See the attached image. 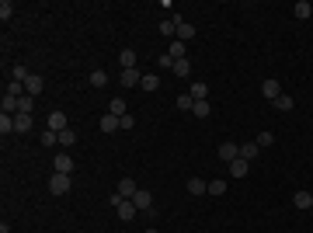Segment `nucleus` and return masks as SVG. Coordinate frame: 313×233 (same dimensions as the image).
<instances>
[{"label":"nucleus","instance_id":"5","mask_svg":"<svg viewBox=\"0 0 313 233\" xmlns=\"http://www.w3.org/2000/svg\"><path fill=\"white\" fill-rule=\"evenodd\" d=\"M46 129H52V132H63V129H70V118H66L63 112H52V115L46 118Z\"/></svg>","mask_w":313,"mask_h":233},{"label":"nucleus","instance_id":"4","mask_svg":"<svg viewBox=\"0 0 313 233\" xmlns=\"http://www.w3.org/2000/svg\"><path fill=\"white\" fill-rule=\"evenodd\" d=\"M132 206H136V209H143L146 216H154V212H156V206H154V195H150L146 188H140V192L132 195Z\"/></svg>","mask_w":313,"mask_h":233},{"label":"nucleus","instance_id":"16","mask_svg":"<svg viewBox=\"0 0 313 233\" xmlns=\"http://www.w3.org/2000/svg\"><path fill=\"white\" fill-rule=\"evenodd\" d=\"M209 192V181H202V178H188V195H206Z\"/></svg>","mask_w":313,"mask_h":233},{"label":"nucleus","instance_id":"14","mask_svg":"<svg viewBox=\"0 0 313 233\" xmlns=\"http://www.w3.org/2000/svg\"><path fill=\"white\" fill-rule=\"evenodd\" d=\"M174 38H178V42H188V38H195V24L181 21V24H178V32H174Z\"/></svg>","mask_w":313,"mask_h":233},{"label":"nucleus","instance_id":"29","mask_svg":"<svg viewBox=\"0 0 313 233\" xmlns=\"http://www.w3.org/2000/svg\"><path fill=\"white\" fill-rule=\"evenodd\" d=\"M32 108H35V98H32V94H24V98L18 101V115H32Z\"/></svg>","mask_w":313,"mask_h":233},{"label":"nucleus","instance_id":"9","mask_svg":"<svg viewBox=\"0 0 313 233\" xmlns=\"http://www.w3.org/2000/svg\"><path fill=\"white\" fill-rule=\"evenodd\" d=\"M261 94H264L268 101H275V98L282 94V84H278V80H264V84H261Z\"/></svg>","mask_w":313,"mask_h":233},{"label":"nucleus","instance_id":"24","mask_svg":"<svg viewBox=\"0 0 313 233\" xmlns=\"http://www.w3.org/2000/svg\"><path fill=\"white\" fill-rule=\"evenodd\" d=\"M192 115H195V118H209V115H212V104H209V101H195Z\"/></svg>","mask_w":313,"mask_h":233},{"label":"nucleus","instance_id":"23","mask_svg":"<svg viewBox=\"0 0 313 233\" xmlns=\"http://www.w3.org/2000/svg\"><path fill=\"white\" fill-rule=\"evenodd\" d=\"M272 104H275V108H278V112H292V108H296V101H292V98H289V94H278V98H275V101H272Z\"/></svg>","mask_w":313,"mask_h":233},{"label":"nucleus","instance_id":"30","mask_svg":"<svg viewBox=\"0 0 313 233\" xmlns=\"http://www.w3.org/2000/svg\"><path fill=\"white\" fill-rule=\"evenodd\" d=\"M10 77H14V80H21V84H24V80L32 77V74H28V66H24V63H14V66H10Z\"/></svg>","mask_w":313,"mask_h":233},{"label":"nucleus","instance_id":"35","mask_svg":"<svg viewBox=\"0 0 313 233\" xmlns=\"http://www.w3.org/2000/svg\"><path fill=\"white\" fill-rule=\"evenodd\" d=\"M223 192H226V181H223V178L209 181V195H223Z\"/></svg>","mask_w":313,"mask_h":233},{"label":"nucleus","instance_id":"8","mask_svg":"<svg viewBox=\"0 0 313 233\" xmlns=\"http://www.w3.org/2000/svg\"><path fill=\"white\" fill-rule=\"evenodd\" d=\"M216 154H220V160H226V164H234L236 156H240V146H236V143H223V146H220Z\"/></svg>","mask_w":313,"mask_h":233},{"label":"nucleus","instance_id":"12","mask_svg":"<svg viewBox=\"0 0 313 233\" xmlns=\"http://www.w3.org/2000/svg\"><path fill=\"white\" fill-rule=\"evenodd\" d=\"M292 14H296L300 21H306V18L313 14V4L310 0H296V4H292Z\"/></svg>","mask_w":313,"mask_h":233},{"label":"nucleus","instance_id":"10","mask_svg":"<svg viewBox=\"0 0 313 233\" xmlns=\"http://www.w3.org/2000/svg\"><path fill=\"white\" fill-rule=\"evenodd\" d=\"M32 129H35L32 115H14V132H32Z\"/></svg>","mask_w":313,"mask_h":233},{"label":"nucleus","instance_id":"32","mask_svg":"<svg viewBox=\"0 0 313 233\" xmlns=\"http://www.w3.org/2000/svg\"><path fill=\"white\" fill-rule=\"evenodd\" d=\"M14 132V115H0V136H10Z\"/></svg>","mask_w":313,"mask_h":233},{"label":"nucleus","instance_id":"28","mask_svg":"<svg viewBox=\"0 0 313 233\" xmlns=\"http://www.w3.org/2000/svg\"><path fill=\"white\" fill-rule=\"evenodd\" d=\"M192 74V60H174V77H188Z\"/></svg>","mask_w":313,"mask_h":233},{"label":"nucleus","instance_id":"27","mask_svg":"<svg viewBox=\"0 0 313 233\" xmlns=\"http://www.w3.org/2000/svg\"><path fill=\"white\" fill-rule=\"evenodd\" d=\"M90 87H98V90L108 87V74L104 70H90Z\"/></svg>","mask_w":313,"mask_h":233},{"label":"nucleus","instance_id":"26","mask_svg":"<svg viewBox=\"0 0 313 233\" xmlns=\"http://www.w3.org/2000/svg\"><path fill=\"white\" fill-rule=\"evenodd\" d=\"M140 87H143V94H146V90H156V87H160V77H156V74H143Z\"/></svg>","mask_w":313,"mask_h":233},{"label":"nucleus","instance_id":"21","mask_svg":"<svg viewBox=\"0 0 313 233\" xmlns=\"http://www.w3.org/2000/svg\"><path fill=\"white\" fill-rule=\"evenodd\" d=\"M258 154H261V146H258V143H244V146H240V156H244L247 164H250V160H258Z\"/></svg>","mask_w":313,"mask_h":233},{"label":"nucleus","instance_id":"20","mask_svg":"<svg viewBox=\"0 0 313 233\" xmlns=\"http://www.w3.org/2000/svg\"><path fill=\"white\" fill-rule=\"evenodd\" d=\"M38 143H42V146H60V132L42 129V132H38Z\"/></svg>","mask_w":313,"mask_h":233},{"label":"nucleus","instance_id":"11","mask_svg":"<svg viewBox=\"0 0 313 233\" xmlns=\"http://www.w3.org/2000/svg\"><path fill=\"white\" fill-rule=\"evenodd\" d=\"M98 129H101V132H115V129H118V115H112V112L101 115V118H98Z\"/></svg>","mask_w":313,"mask_h":233},{"label":"nucleus","instance_id":"18","mask_svg":"<svg viewBox=\"0 0 313 233\" xmlns=\"http://www.w3.org/2000/svg\"><path fill=\"white\" fill-rule=\"evenodd\" d=\"M118 63H122V70H136V52L132 49H122L118 52Z\"/></svg>","mask_w":313,"mask_h":233},{"label":"nucleus","instance_id":"6","mask_svg":"<svg viewBox=\"0 0 313 233\" xmlns=\"http://www.w3.org/2000/svg\"><path fill=\"white\" fill-rule=\"evenodd\" d=\"M136 192H140V184H136L132 178H118V192H115V195H122V198H132Z\"/></svg>","mask_w":313,"mask_h":233},{"label":"nucleus","instance_id":"22","mask_svg":"<svg viewBox=\"0 0 313 233\" xmlns=\"http://www.w3.org/2000/svg\"><path fill=\"white\" fill-rule=\"evenodd\" d=\"M143 80V74L140 70H122V87H136Z\"/></svg>","mask_w":313,"mask_h":233},{"label":"nucleus","instance_id":"25","mask_svg":"<svg viewBox=\"0 0 313 233\" xmlns=\"http://www.w3.org/2000/svg\"><path fill=\"white\" fill-rule=\"evenodd\" d=\"M74 143H77V129H63V132H60V146H63V150H70Z\"/></svg>","mask_w":313,"mask_h":233},{"label":"nucleus","instance_id":"36","mask_svg":"<svg viewBox=\"0 0 313 233\" xmlns=\"http://www.w3.org/2000/svg\"><path fill=\"white\" fill-rule=\"evenodd\" d=\"M254 143H258V146H272V143H275V136H272V132H258V140H254Z\"/></svg>","mask_w":313,"mask_h":233},{"label":"nucleus","instance_id":"39","mask_svg":"<svg viewBox=\"0 0 313 233\" xmlns=\"http://www.w3.org/2000/svg\"><path fill=\"white\" fill-rule=\"evenodd\" d=\"M146 233H160V230H146Z\"/></svg>","mask_w":313,"mask_h":233},{"label":"nucleus","instance_id":"2","mask_svg":"<svg viewBox=\"0 0 313 233\" xmlns=\"http://www.w3.org/2000/svg\"><path fill=\"white\" fill-rule=\"evenodd\" d=\"M52 167H56V174H74L77 170V160L66 154V150H60V154L52 156Z\"/></svg>","mask_w":313,"mask_h":233},{"label":"nucleus","instance_id":"7","mask_svg":"<svg viewBox=\"0 0 313 233\" xmlns=\"http://www.w3.org/2000/svg\"><path fill=\"white\" fill-rule=\"evenodd\" d=\"M42 87H46V80L38 77V74H32V77L24 80V94H32V98H38V94H42Z\"/></svg>","mask_w":313,"mask_h":233},{"label":"nucleus","instance_id":"33","mask_svg":"<svg viewBox=\"0 0 313 233\" xmlns=\"http://www.w3.org/2000/svg\"><path fill=\"white\" fill-rule=\"evenodd\" d=\"M14 18V4L10 0H0V21H10Z\"/></svg>","mask_w":313,"mask_h":233},{"label":"nucleus","instance_id":"13","mask_svg":"<svg viewBox=\"0 0 313 233\" xmlns=\"http://www.w3.org/2000/svg\"><path fill=\"white\" fill-rule=\"evenodd\" d=\"M292 206L306 212V209H313V195L310 192H296V195H292Z\"/></svg>","mask_w":313,"mask_h":233},{"label":"nucleus","instance_id":"15","mask_svg":"<svg viewBox=\"0 0 313 233\" xmlns=\"http://www.w3.org/2000/svg\"><path fill=\"white\" fill-rule=\"evenodd\" d=\"M167 56H170V60H188V49H184V42L170 38V49H167Z\"/></svg>","mask_w":313,"mask_h":233},{"label":"nucleus","instance_id":"17","mask_svg":"<svg viewBox=\"0 0 313 233\" xmlns=\"http://www.w3.org/2000/svg\"><path fill=\"white\" fill-rule=\"evenodd\" d=\"M247 170H250V164H247L244 156H236L234 164H230V174H234V178H247Z\"/></svg>","mask_w":313,"mask_h":233},{"label":"nucleus","instance_id":"37","mask_svg":"<svg viewBox=\"0 0 313 233\" xmlns=\"http://www.w3.org/2000/svg\"><path fill=\"white\" fill-rule=\"evenodd\" d=\"M156 66H164V70H174V60H170V56H167V52H164V56H160V60H156Z\"/></svg>","mask_w":313,"mask_h":233},{"label":"nucleus","instance_id":"1","mask_svg":"<svg viewBox=\"0 0 313 233\" xmlns=\"http://www.w3.org/2000/svg\"><path fill=\"white\" fill-rule=\"evenodd\" d=\"M112 206H115V212H118V220H122V223H129V220L140 212V209L132 206V198H122V195H112Z\"/></svg>","mask_w":313,"mask_h":233},{"label":"nucleus","instance_id":"31","mask_svg":"<svg viewBox=\"0 0 313 233\" xmlns=\"http://www.w3.org/2000/svg\"><path fill=\"white\" fill-rule=\"evenodd\" d=\"M108 112H112V115H118V118H122V115H129V112H126V101H122V98H112Z\"/></svg>","mask_w":313,"mask_h":233},{"label":"nucleus","instance_id":"38","mask_svg":"<svg viewBox=\"0 0 313 233\" xmlns=\"http://www.w3.org/2000/svg\"><path fill=\"white\" fill-rule=\"evenodd\" d=\"M132 126H136L132 115H122V118H118V129H132Z\"/></svg>","mask_w":313,"mask_h":233},{"label":"nucleus","instance_id":"34","mask_svg":"<svg viewBox=\"0 0 313 233\" xmlns=\"http://www.w3.org/2000/svg\"><path fill=\"white\" fill-rule=\"evenodd\" d=\"M178 108H181V112H192V108H195V98H192V94H178Z\"/></svg>","mask_w":313,"mask_h":233},{"label":"nucleus","instance_id":"3","mask_svg":"<svg viewBox=\"0 0 313 233\" xmlns=\"http://www.w3.org/2000/svg\"><path fill=\"white\" fill-rule=\"evenodd\" d=\"M70 188H74V178H70V174H52V178H49V192H52V195H66Z\"/></svg>","mask_w":313,"mask_h":233},{"label":"nucleus","instance_id":"19","mask_svg":"<svg viewBox=\"0 0 313 233\" xmlns=\"http://www.w3.org/2000/svg\"><path fill=\"white\" fill-rule=\"evenodd\" d=\"M188 94H192L195 101H206V94H209V87H206V80H195V84L188 87Z\"/></svg>","mask_w":313,"mask_h":233}]
</instances>
